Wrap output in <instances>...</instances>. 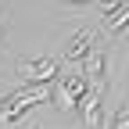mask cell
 Here are the masks:
<instances>
[{
    "mask_svg": "<svg viewBox=\"0 0 129 129\" xmlns=\"http://www.w3.org/2000/svg\"><path fill=\"white\" fill-rule=\"evenodd\" d=\"M101 97H104V90H86V93H83V101H79V111H83V122H86V129H104Z\"/></svg>",
    "mask_w": 129,
    "mask_h": 129,
    "instance_id": "5b68a950",
    "label": "cell"
},
{
    "mask_svg": "<svg viewBox=\"0 0 129 129\" xmlns=\"http://www.w3.org/2000/svg\"><path fill=\"white\" fill-rule=\"evenodd\" d=\"M50 86H57V104H61L64 111H72V108H75L79 101H83V93L90 90L83 75H57Z\"/></svg>",
    "mask_w": 129,
    "mask_h": 129,
    "instance_id": "3957f363",
    "label": "cell"
},
{
    "mask_svg": "<svg viewBox=\"0 0 129 129\" xmlns=\"http://www.w3.org/2000/svg\"><path fill=\"white\" fill-rule=\"evenodd\" d=\"M47 101H50V86H32V83H22L14 93H7L4 101H0V122L11 125V122H18L29 108L47 104Z\"/></svg>",
    "mask_w": 129,
    "mask_h": 129,
    "instance_id": "6da1fadb",
    "label": "cell"
},
{
    "mask_svg": "<svg viewBox=\"0 0 129 129\" xmlns=\"http://www.w3.org/2000/svg\"><path fill=\"white\" fill-rule=\"evenodd\" d=\"M125 25H129V7H118L108 18V32H111V36H125Z\"/></svg>",
    "mask_w": 129,
    "mask_h": 129,
    "instance_id": "52a82bcc",
    "label": "cell"
},
{
    "mask_svg": "<svg viewBox=\"0 0 129 129\" xmlns=\"http://www.w3.org/2000/svg\"><path fill=\"white\" fill-rule=\"evenodd\" d=\"M93 32L90 29H79L75 32V36H72V43H68V54H64V57H68V61H86V54L93 50Z\"/></svg>",
    "mask_w": 129,
    "mask_h": 129,
    "instance_id": "8992f818",
    "label": "cell"
},
{
    "mask_svg": "<svg viewBox=\"0 0 129 129\" xmlns=\"http://www.w3.org/2000/svg\"><path fill=\"white\" fill-rule=\"evenodd\" d=\"M111 129H129V108L118 104L115 108V118H111Z\"/></svg>",
    "mask_w": 129,
    "mask_h": 129,
    "instance_id": "9c48e42d",
    "label": "cell"
},
{
    "mask_svg": "<svg viewBox=\"0 0 129 129\" xmlns=\"http://www.w3.org/2000/svg\"><path fill=\"white\" fill-rule=\"evenodd\" d=\"M0 40H4V29H0Z\"/></svg>",
    "mask_w": 129,
    "mask_h": 129,
    "instance_id": "8fae6325",
    "label": "cell"
},
{
    "mask_svg": "<svg viewBox=\"0 0 129 129\" xmlns=\"http://www.w3.org/2000/svg\"><path fill=\"white\" fill-rule=\"evenodd\" d=\"M64 4H72V7H79V4H93V0H64Z\"/></svg>",
    "mask_w": 129,
    "mask_h": 129,
    "instance_id": "30bf717a",
    "label": "cell"
},
{
    "mask_svg": "<svg viewBox=\"0 0 129 129\" xmlns=\"http://www.w3.org/2000/svg\"><path fill=\"white\" fill-rule=\"evenodd\" d=\"M93 7H97L101 18H111V14H115L118 7H125V4H122V0H93Z\"/></svg>",
    "mask_w": 129,
    "mask_h": 129,
    "instance_id": "ba28073f",
    "label": "cell"
},
{
    "mask_svg": "<svg viewBox=\"0 0 129 129\" xmlns=\"http://www.w3.org/2000/svg\"><path fill=\"white\" fill-rule=\"evenodd\" d=\"M18 72H22V79H25V83H32V86H50L54 79L61 75V72H57V61H54V57L18 61Z\"/></svg>",
    "mask_w": 129,
    "mask_h": 129,
    "instance_id": "7a4b0ae2",
    "label": "cell"
},
{
    "mask_svg": "<svg viewBox=\"0 0 129 129\" xmlns=\"http://www.w3.org/2000/svg\"><path fill=\"white\" fill-rule=\"evenodd\" d=\"M104 75H108V54L93 47V50L86 54V72H83V79H86L90 90H104Z\"/></svg>",
    "mask_w": 129,
    "mask_h": 129,
    "instance_id": "277c9868",
    "label": "cell"
}]
</instances>
